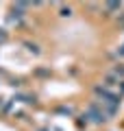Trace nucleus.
<instances>
[{
	"instance_id": "nucleus-1",
	"label": "nucleus",
	"mask_w": 124,
	"mask_h": 131,
	"mask_svg": "<svg viewBox=\"0 0 124 131\" xmlns=\"http://www.w3.org/2000/svg\"><path fill=\"white\" fill-rule=\"evenodd\" d=\"M85 118H87V120H92L94 125H102V122L109 120V114H107L98 103H92L87 109H85Z\"/></svg>"
},
{
	"instance_id": "nucleus-2",
	"label": "nucleus",
	"mask_w": 124,
	"mask_h": 131,
	"mask_svg": "<svg viewBox=\"0 0 124 131\" xmlns=\"http://www.w3.org/2000/svg\"><path fill=\"white\" fill-rule=\"evenodd\" d=\"M111 77H115L118 81H124V66H115L113 72H111Z\"/></svg>"
},
{
	"instance_id": "nucleus-3",
	"label": "nucleus",
	"mask_w": 124,
	"mask_h": 131,
	"mask_svg": "<svg viewBox=\"0 0 124 131\" xmlns=\"http://www.w3.org/2000/svg\"><path fill=\"white\" fill-rule=\"evenodd\" d=\"M105 7H107V11H118L120 9V2H107Z\"/></svg>"
},
{
	"instance_id": "nucleus-4",
	"label": "nucleus",
	"mask_w": 124,
	"mask_h": 131,
	"mask_svg": "<svg viewBox=\"0 0 124 131\" xmlns=\"http://www.w3.org/2000/svg\"><path fill=\"white\" fill-rule=\"evenodd\" d=\"M59 13L63 15V18H68V15H72V9H70V7H61V9H59Z\"/></svg>"
},
{
	"instance_id": "nucleus-5",
	"label": "nucleus",
	"mask_w": 124,
	"mask_h": 131,
	"mask_svg": "<svg viewBox=\"0 0 124 131\" xmlns=\"http://www.w3.org/2000/svg\"><path fill=\"white\" fill-rule=\"evenodd\" d=\"M5 109H7V101H5V98H0V112H5Z\"/></svg>"
},
{
	"instance_id": "nucleus-6",
	"label": "nucleus",
	"mask_w": 124,
	"mask_h": 131,
	"mask_svg": "<svg viewBox=\"0 0 124 131\" xmlns=\"http://www.w3.org/2000/svg\"><path fill=\"white\" fill-rule=\"evenodd\" d=\"M5 39H7V31H2V28H0V44L5 42Z\"/></svg>"
}]
</instances>
